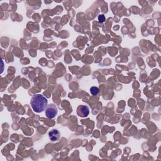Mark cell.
Here are the masks:
<instances>
[{
  "label": "cell",
  "mask_w": 161,
  "mask_h": 161,
  "mask_svg": "<svg viewBox=\"0 0 161 161\" xmlns=\"http://www.w3.org/2000/svg\"><path fill=\"white\" fill-rule=\"evenodd\" d=\"M48 101L42 95H34L30 101V105L36 113H41L45 110L47 106Z\"/></svg>",
  "instance_id": "1"
},
{
  "label": "cell",
  "mask_w": 161,
  "mask_h": 161,
  "mask_svg": "<svg viewBox=\"0 0 161 161\" xmlns=\"http://www.w3.org/2000/svg\"><path fill=\"white\" fill-rule=\"evenodd\" d=\"M45 115L48 118L52 119L57 116L58 113V109L56 106L54 104H50L47 106L45 109Z\"/></svg>",
  "instance_id": "2"
},
{
  "label": "cell",
  "mask_w": 161,
  "mask_h": 161,
  "mask_svg": "<svg viewBox=\"0 0 161 161\" xmlns=\"http://www.w3.org/2000/svg\"><path fill=\"white\" fill-rule=\"evenodd\" d=\"M77 113L80 117H86L89 114V109L86 105H80L77 108Z\"/></svg>",
  "instance_id": "3"
},
{
  "label": "cell",
  "mask_w": 161,
  "mask_h": 161,
  "mask_svg": "<svg viewBox=\"0 0 161 161\" xmlns=\"http://www.w3.org/2000/svg\"><path fill=\"white\" fill-rule=\"evenodd\" d=\"M48 136L52 142H56L58 141L60 137V134L59 131L56 129H53L48 133Z\"/></svg>",
  "instance_id": "4"
},
{
  "label": "cell",
  "mask_w": 161,
  "mask_h": 161,
  "mask_svg": "<svg viewBox=\"0 0 161 161\" xmlns=\"http://www.w3.org/2000/svg\"><path fill=\"white\" fill-rule=\"evenodd\" d=\"M90 91L93 95H96L99 93V89L97 87L93 86L90 88Z\"/></svg>",
  "instance_id": "5"
},
{
  "label": "cell",
  "mask_w": 161,
  "mask_h": 161,
  "mask_svg": "<svg viewBox=\"0 0 161 161\" xmlns=\"http://www.w3.org/2000/svg\"><path fill=\"white\" fill-rule=\"evenodd\" d=\"M105 16L104 15H99L98 16V20H99V22H101V23H103L105 22Z\"/></svg>",
  "instance_id": "6"
},
{
  "label": "cell",
  "mask_w": 161,
  "mask_h": 161,
  "mask_svg": "<svg viewBox=\"0 0 161 161\" xmlns=\"http://www.w3.org/2000/svg\"><path fill=\"white\" fill-rule=\"evenodd\" d=\"M2 72H1V73H3V67H4V64H3V62L2 60Z\"/></svg>",
  "instance_id": "7"
}]
</instances>
